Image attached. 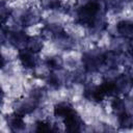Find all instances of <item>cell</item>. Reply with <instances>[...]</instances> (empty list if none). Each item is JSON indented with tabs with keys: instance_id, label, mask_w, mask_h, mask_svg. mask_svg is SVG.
I'll use <instances>...</instances> for the list:
<instances>
[{
	"instance_id": "9",
	"label": "cell",
	"mask_w": 133,
	"mask_h": 133,
	"mask_svg": "<svg viewBox=\"0 0 133 133\" xmlns=\"http://www.w3.org/2000/svg\"><path fill=\"white\" fill-rule=\"evenodd\" d=\"M126 72V69L124 65H117V66H112V68H109L104 74V79L106 82H114L123 73Z\"/></svg>"
},
{
	"instance_id": "18",
	"label": "cell",
	"mask_w": 133,
	"mask_h": 133,
	"mask_svg": "<svg viewBox=\"0 0 133 133\" xmlns=\"http://www.w3.org/2000/svg\"><path fill=\"white\" fill-rule=\"evenodd\" d=\"M130 128H133V115H129L125 113L124 115L121 116L118 129H130Z\"/></svg>"
},
{
	"instance_id": "13",
	"label": "cell",
	"mask_w": 133,
	"mask_h": 133,
	"mask_svg": "<svg viewBox=\"0 0 133 133\" xmlns=\"http://www.w3.org/2000/svg\"><path fill=\"white\" fill-rule=\"evenodd\" d=\"M45 25H46L45 22L42 21V22L38 23V24L25 27V28H24V31H25V33H26L29 37H31V36H38V35L42 34V31H43Z\"/></svg>"
},
{
	"instance_id": "21",
	"label": "cell",
	"mask_w": 133,
	"mask_h": 133,
	"mask_svg": "<svg viewBox=\"0 0 133 133\" xmlns=\"http://www.w3.org/2000/svg\"><path fill=\"white\" fill-rule=\"evenodd\" d=\"M125 104V112L129 115H133V98L130 96L123 97Z\"/></svg>"
},
{
	"instance_id": "26",
	"label": "cell",
	"mask_w": 133,
	"mask_h": 133,
	"mask_svg": "<svg viewBox=\"0 0 133 133\" xmlns=\"http://www.w3.org/2000/svg\"><path fill=\"white\" fill-rule=\"evenodd\" d=\"M124 2H129V1H132V0H123Z\"/></svg>"
},
{
	"instance_id": "12",
	"label": "cell",
	"mask_w": 133,
	"mask_h": 133,
	"mask_svg": "<svg viewBox=\"0 0 133 133\" xmlns=\"http://www.w3.org/2000/svg\"><path fill=\"white\" fill-rule=\"evenodd\" d=\"M45 39L38 35V36H31L28 37V42H27V49L34 52V53H39L43 46H44Z\"/></svg>"
},
{
	"instance_id": "19",
	"label": "cell",
	"mask_w": 133,
	"mask_h": 133,
	"mask_svg": "<svg viewBox=\"0 0 133 133\" xmlns=\"http://www.w3.org/2000/svg\"><path fill=\"white\" fill-rule=\"evenodd\" d=\"M41 6L44 9H57L62 5L60 0H41Z\"/></svg>"
},
{
	"instance_id": "25",
	"label": "cell",
	"mask_w": 133,
	"mask_h": 133,
	"mask_svg": "<svg viewBox=\"0 0 133 133\" xmlns=\"http://www.w3.org/2000/svg\"><path fill=\"white\" fill-rule=\"evenodd\" d=\"M77 1V7H85L92 3L94 0H76Z\"/></svg>"
},
{
	"instance_id": "24",
	"label": "cell",
	"mask_w": 133,
	"mask_h": 133,
	"mask_svg": "<svg viewBox=\"0 0 133 133\" xmlns=\"http://www.w3.org/2000/svg\"><path fill=\"white\" fill-rule=\"evenodd\" d=\"M105 30L110 33L112 36H118L119 32H118V24H107Z\"/></svg>"
},
{
	"instance_id": "16",
	"label": "cell",
	"mask_w": 133,
	"mask_h": 133,
	"mask_svg": "<svg viewBox=\"0 0 133 133\" xmlns=\"http://www.w3.org/2000/svg\"><path fill=\"white\" fill-rule=\"evenodd\" d=\"M112 37H113V36H112L110 33H108L106 30H103V31L101 32V34H100V37H99L98 42H97V46L100 47V48H103V49L108 50Z\"/></svg>"
},
{
	"instance_id": "15",
	"label": "cell",
	"mask_w": 133,
	"mask_h": 133,
	"mask_svg": "<svg viewBox=\"0 0 133 133\" xmlns=\"http://www.w3.org/2000/svg\"><path fill=\"white\" fill-rule=\"evenodd\" d=\"M112 112L118 114L119 116H122V115H124L126 113L125 112V104H124L123 97H119V96L114 97L113 102H112Z\"/></svg>"
},
{
	"instance_id": "11",
	"label": "cell",
	"mask_w": 133,
	"mask_h": 133,
	"mask_svg": "<svg viewBox=\"0 0 133 133\" xmlns=\"http://www.w3.org/2000/svg\"><path fill=\"white\" fill-rule=\"evenodd\" d=\"M118 32L121 36L133 39V22L124 20L118 24Z\"/></svg>"
},
{
	"instance_id": "10",
	"label": "cell",
	"mask_w": 133,
	"mask_h": 133,
	"mask_svg": "<svg viewBox=\"0 0 133 133\" xmlns=\"http://www.w3.org/2000/svg\"><path fill=\"white\" fill-rule=\"evenodd\" d=\"M26 94V89H25V86H24V83H16V84H12L9 91L6 94V96L8 98H10L11 100H19L21 99L22 97H24ZM5 95V94H4Z\"/></svg>"
},
{
	"instance_id": "4",
	"label": "cell",
	"mask_w": 133,
	"mask_h": 133,
	"mask_svg": "<svg viewBox=\"0 0 133 133\" xmlns=\"http://www.w3.org/2000/svg\"><path fill=\"white\" fill-rule=\"evenodd\" d=\"M114 86L117 96L119 97H125L129 94L131 87L133 86V79L130 74L127 72L123 73L115 81H114Z\"/></svg>"
},
{
	"instance_id": "17",
	"label": "cell",
	"mask_w": 133,
	"mask_h": 133,
	"mask_svg": "<svg viewBox=\"0 0 133 133\" xmlns=\"http://www.w3.org/2000/svg\"><path fill=\"white\" fill-rule=\"evenodd\" d=\"M41 22H42V17L41 16H37L35 14L30 12L29 9H28V12H27V15L25 16V18L23 20V25H24V27H27V26L38 24Z\"/></svg>"
},
{
	"instance_id": "7",
	"label": "cell",
	"mask_w": 133,
	"mask_h": 133,
	"mask_svg": "<svg viewBox=\"0 0 133 133\" xmlns=\"http://www.w3.org/2000/svg\"><path fill=\"white\" fill-rule=\"evenodd\" d=\"M1 55H2V62L5 61H12L19 58L20 50L10 44H2L1 45Z\"/></svg>"
},
{
	"instance_id": "20",
	"label": "cell",
	"mask_w": 133,
	"mask_h": 133,
	"mask_svg": "<svg viewBox=\"0 0 133 133\" xmlns=\"http://www.w3.org/2000/svg\"><path fill=\"white\" fill-rule=\"evenodd\" d=\"M49 62V64L51 65L52 69H59V68H63V58L61 54L55 55L53 57H51L50 59L47 60Z\"/></svg>"
},
{
	"instance_id": "2",
	"label": "cell",
	"mask_w": 133,
	"mask_h": 133,
	"mask_svg": "<svg viewBox=\"0 0 133 133\" xmlns=\"http://www.w3.org/2000/svg\"><path fill=\"white\" fill-rule=\"evenodd\" d=\"M36 106H38V101L31 96L25 95L21 99L15 101V113L23 116L26 113L32 112Z\"/></svg>"
},
{
	"instance_id": "22",
	"label": "cell",
	"mask_w": 133,
	"mask_h": 133,
	"mask_svg": "<svg viewBox=\"0 0 133 133\" xmlns=\"http://www.w3.org/2000/svg\"><path fill=\"white\" fill-rule=\"evenodd\" d=\"M0 132L1 133H10L11 129L8 125V121L4 114H1V121H0Z\"/></svg>"
},
{
	"instance_id": "6",
	"label": "cell",
	"mask_w": 133,
	"mask_h": 133,
	"mask_svg": "<svg viewBox=\"0 0 133 133\" xmlns=\"http://www.w3.org/2000/svg\"><path fill=\"white\" fill-rule=\"evenodd\" d=\"M61 53L62 52L56 47V45L54 44L53 41H45L44 46H43L41 52L38 53V55H39V58L42 60H48L51 57L58 55V54H61Z\"/></svg>"
},
{
	"instance_id": "5",
	"label": "cell",
	"mask_w": 133,
	"mask_h": 133,
	"mask_svg": "<svg viewBox=\"0 0 133 133\" xmlns=\"http://www.w3.org/2000/svg\"><path fill=\"white\" fill-rule=\"evenodd\" d=\"M19 59L22 61L25 69H33L37 62L42 61L39 59L38 53H34V52L28 50L27 48L23 49V50H20Z\"/></svg>"
},
{
	"instance_id": "23",
	"label": "cell",
	"mask_w": 133,
	"mask_h": 133,
	"mask_svg": "<svg viewBox=\"0 0 133 133\" xmlns=\"http://www.w3.org/2000/svg\"><path fill=\"white\" fill-rule=\"evenodd\" d=\"M41 36H42L45 41H53V38L55 37V34L53 33V31H52L48 26L45 25V27H44V29H43V31H42Z\"/></svg>"
},
{
	"instance_id": "14",
	"label": "cell",
	"mask_w": 133,
	"mask_h": 133,
	"mask_svg": "<svg viewBox=\"0 0 133 133\" xmlns=\"http://www.w3.org/2000/svg\"><path fill=\"white\" fill-rule=\"evenodd\" d=\"M105 4H106V10L121 14L125 2L123 0H105Z\"/></svg>"
},
{
	"instance_id": "8",
	"label": "cell",
	"mask_w": 133,
	"mask_h": 133,
	"mask_svg": "<svg viewBox=\"0 0 133 133\" xmlns=\"http://www.w3.org/2000/svg\"><path fill=\"white\" fill-rule=\"evenodd\" d=\"M52 70L53 69L51 68L49 62L47 60H43V61H39L35 64V66L33 68V74H34L35 77L47 79L50 76Z\"/></svg>"
},
{
	"instance_id": "3",
	"label": "cell",
	"mask_w": 133,
	"mask_h": 133,
	"mask_svg": "<svg viewBox=\"0 0 133 133\" xmlns=\"http://www.w3.org/2000/svg\"><path fill=\"white\" fill-rule=\"evenodd\" d=\"M63 30L65 34H68L70 37L76 41H80L86 36L87 26L79 22H71L63 26Z\"/></svg>"
},
{
	"instance_id": "1",
	"label": "cell",
	"mask_w": 133,
	"mask_h": 133,
	"mask_svg": "<svg viewBox=\"0 0 133 133\" xmlns=\"http://www.w3.org/2000/svg\"><path fill=\"white\" fill-rule=\"evenodd\" d=\"M62 58H63V68L66 69L68 71L72 72L75 71L78 66H80L83 61V52L77 49H71L63 51L61 53Z\"/></svg>"
}]
</instances>
